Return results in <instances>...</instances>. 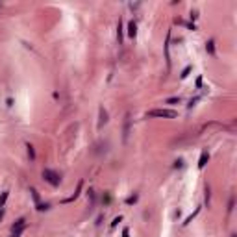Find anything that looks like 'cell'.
I'll use <instances>...</instances> for the list:
<instances>
[{"label": "cell", "instance_id": "2", "mask_svg": "<svg viewBox=\"0 0 237 237\" xmlns=\"http://www.w3.org/2000/svg\"><path fill=\"white\" fill-rule=\"evenodd\" d=\"M148 117H161V119H174L176 117V111L172 109H152V111L147 113Z\"/></svg>", "mask_w": 237, "mask_h": 237}, {"label": "cell", "instance_id": "17", "mask_svg": "<svg viewBox=\"0 0 237 237\" xmlns=\"http://www.w3.org/2000/svg\"><path fill=\"white\" fill-rule=\"evenodd\" d=\"M117 30H119L117 33H119V43H120V41H122V24H120V21H119V26H117Z\"/></svg>", "mask_w": 237, "mask_h": 237}, {"label": "cell", "instance_id": "5", "mask_svg": "<svg viewBox=\"0 0 237 237\" xmlns=\"http://www.w3.org/2000/svg\"><path fill=\"white\" fill-rule=\"evenodd\" d=\"M208 161H209V154H208V152L204 150V152L200 154V159H198V169H204Z\"/></svg>", "mask_w": 237, "mask_h": 237}, {"label": "cell", "instance_id": "7", "mask_svg": "<svg viewBox=\"0 0 237 237\" xmlns=\"http://www.w3.org/2000/svg\"><path fill=\"white\" fill-rule=\"evenodd\" d=\"M26 152H28V158H30V161H35V148H33V145L26 143Z\"/></svg>", "mask_w": 237, "mask_h": 237}, {"label": "cell", "instance_id": "4", "mask_svg": "<svg viewBox=\"0 0 237 237\" xmlns=\"http://www.w3.org/2000/svg\"><path fill=\"white\" fill-rule=\"evenodd\" d=\"M22 228H28V224H26V219L24 217H21V219L17 220L13 226H11V231H17V230H22Z\"/></svg>", "mask_w": 237, "mask_h": 237}, {"label": "cell", "instance_id": "6", "mask_svg": "<svg viewBox=\"0 0 237 237\" xmlns=\"http://www.w3.org/2000/svg\"><path fill=\"white\" fill-rule=\"evenodd\" d=\"M106 122H108V113H106L104 108H100V122H98V128H102Z\"/></svg>", "mask_w": 237, "mask_h": 237}, {"label": "cell", "instance_id": "12", "mask_svg": "<svg viewBox=\"0 0 237 237\" xmlns=\"http://www.w3.org/2000/svg\"><path fill=\"white\" fill-rule=\"evenodd\" d=\"M128 132H130V117L126 115V124H124V141L128 139Z\"/></svg>", "mask_w": 237, "mask_h": 237}, {"label": "cell", "instance_id": "16", "mask_svg": "<svg viewBox=\"0 0 237 237\" xmlns=\"http://www.w3.org/2000/svg\"><path fill=\"white\" fill-rule=\"evenodd\" d=\"M189 72H191V65L183 69V72H181V80H183V78H187V76H189Z\"/></svg>", "mask_w": 237, "mask_h": 237}, {"label": "cell", "instance_id": "22", "mask_svg": "<svg viewBox=\"0 0 237 237\" xmlns=\"http://www.w3.org/2000/svg\"><path fill=\"white\" fill-rule=\"evenodd\" d=\"M206 200L209 202V187H206Z\"/></svg>", "mask_w": 237, "mask_h": 237}, {"label": "cell", "instance_id": "18", "mask_svg": "<svg viewBox=\"0 0 237 237\" xmlns=\"http://www.w3.org/2000/svg\"><path fill=\"white\" fill-rule=\"evenodd\" d=\"M120 220H122V217H120V215H119V217H115V219H113V222H111V230H113L115 226H117V224L120 222Z\"/></svg>", "mask_w": 237, "mask_h": 237}, {"label": "cell", "instance_id": "9", "mask_svg": "<svg viewBox=\"0 0 237 237\" xmlns=\"http://www.w3.org/2000/svg\"><path fill=\"white\" fill-rule=\"evenodd\" d=\"M30 193H32V198H33L35 206H37V204H41V200H39V193H37V189H35V187H30Z\"/></svg>", "mask_w": 237, "mask_h": 237}, {"label": "cell", "instance_id": "21", "mask_svg": "<svg viewBox=\"0 0 237 237\" xmlns=\"http://www.w3.org/2000/svg\"><path fill=\"white\" fill-rule=\"evenodd\" d=\"M174 163H176V165H174L176 169H178V167H183V159H178V161H174Z\"/></svg>", "mask_w": 237, "mask_h": 237}, {"label": "cell", "instance_id": "15", "mask_svg": "<svg viewBox=\"0 0 237 237\" xmlns=\"http://www.w3.org/2000/svg\"><path fill=\"white\" fill-rule=\"evenodd\" d=\"M35 208H37V211H47V209H50V204H37Z\"/></svg>", "mask_w": 237, "mask_h": 237}, {"label": "cell", "instance_id": "19", "mask_svg": "<svg viewBox=\"0 0 237 237\" xmlns=\"http://www.w3.org/2000/svg\"><path fill=\"white\" fill-rule=\"evenodd\" d=\"M231 209H234V196L230 198V204H228V213H231Z\"/></svg>", "mask_w": 237, "mask_h": 237}, {"label": "cell", "instance_id": "1", "mask_svg": "<svg viewBox=\"0 0 237 237\" xmlns=\"http://www.w3.org/2000/svg\"><path fill=\"white\" fill-rule=\"evenodd\" d=\"M43 180L47 181V183H50L52 187H58L59 181H61V176H59L56 170H52V169H44L43 170Z\"/></svg>", "mask_w": 237, "mask_h": 237}, {"label": "cell", "instance_id": "8", "mask_svg": "<svg viewBox=\"0 0 237 237\" xmlns=\"http://www.w3.org/2000/svg\"><path fill=\"white\" fill-rule=\"evenodd\" d=\"M206 50H208L211 56H215V41H213V39H209V41L206 43Z\"/></svg>", "mask_w": 237, "mask_h": 237}, {"label": "cell", "instance_id": "20", "mask_svg": "<svg viewBox=\"0 0 237 237\" xmlns=\"http://www.w3.org/2000/svg\"><path fill=\"white\" fill-rule=\"evenodd\" d=\"M122 237H130V228H128V226L122 230Z\"/></svg>", "mask_w": 237, "mask_h": 237}, {"label": "cell", "instance_id": "23", "mask_svg": "<svg viewBox=\"0 0 237 237\" xmlns=\"http://www.w3.org/2000/svg\"><path fill=\"white\" fill-rule=\"evenodd\" d=\"M2 217H4V208H0V220H2Z\"/></svg>", "mask_w": 237, "mask_h": 237}, {"label": "cell", "instance_id": "13", "mask_svg": "<svg viewBox=\"0 0 237 237\" xmlns=\"http://www.w3.org/2000/svg\"><path fill=\"white\" fill-rule=\"evenodd\" d=\"M139 200V195H132V196H128V198H126V204L128 206H132V204H135Z\"/></svg>", "mask_w": 237, "mask_h": 237}, {"label": "cell", "instance_id": "11", "mask_svg": "<svg viewBox=\"0 0 237 237\" xmlns=\"http://www.w3.org/2000/svg\"><path fill=\"white\" fill-rule=\"evenodd\" d=\"M180 102H181V98H180V97H172V98H167V100H165V104H170V106L180 104Z\"/></svg>", "mask_w": 237, "mask_h": 237}, {"label": "cell", "instance_id": "14", "mask_svg": "<svg viewBox=\"0 0 237 237\" xmlns=\"http://www.w3.org/2000/svg\"><path fill=\"white\" fill-rule=\"evenodd\" d=\"M198 211H200V208H196V209H195V213H191V215L187 217V219H185V220H183V224H189V222H191V220H193V219H195V217H196V215H198Z\"/></svg>", "mask_w": 237, "mask_h": 237}, {"label": "cell", "instance_id": "3", "mask_svg": "<svg viewBox=\"0 0 237 237\" xmlns=\"http://www.w3.org/2000/svg\"><path fill=\"white\" fill-rule=\"evenodd\" d=\"M135 35H137V22L130 21L128 22V37L130 39H135Z\"/></svg>", "mask_w": 237, "mask_h": 237}, {"label": "cell", "instance_id": "10", "mask_svg": "<svg viewBox=\"0 0 237 237\" xmlns=\"http://www.w3.org/2000/svg\"><path fill=\"white\" fill-rule=\"evenodd\" d=\"M8 196H9V191H2V195H0V208H4V206H6Z\"/></svg>", "mask_w": 237, "mask_h": 237}]
</instances>
